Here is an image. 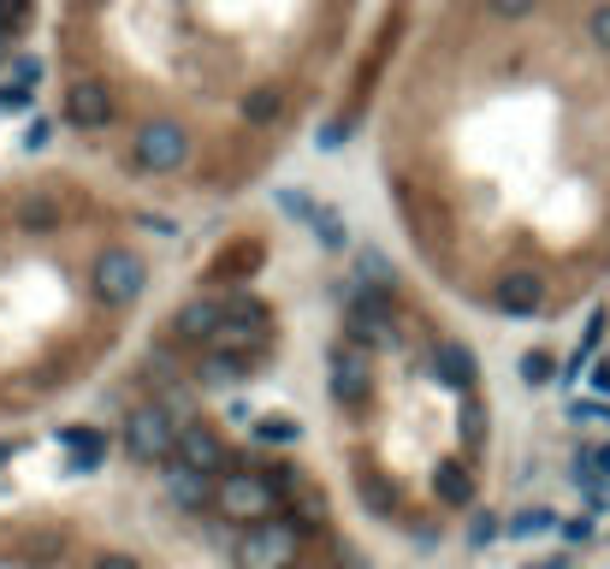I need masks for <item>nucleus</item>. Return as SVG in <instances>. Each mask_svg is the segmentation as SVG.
I'll return each mask as SVG.
<instances>
[{"instance_id": "f3484780", "label": "nucleus", "mask_w": 610, "mask_h": 569, "mask_svg": "<svg viewBox=\"0 0 610 569\" xmlns=\"http://www.w3.org/2000/svg\"><path fill=\"white\" fill-rule=\"evenodd\" d=\"M528 569H563V563H528Z\"/></svg>"}, {"instance_id": "f03ea898", "label": "nucleus", "mask_w": 610, "mask_h": 569, "mask_svg": "<svg viewBox=\"0 0 610 569\" xmlns=\"http://www.w3.org/2000/svg\"><path fill=\"white\" fill-rule=\"evenodd\" d=\"M356 0H60V119L149 184L232 190L350 54Z\"/></svg>"}, {"instance_id": "dca6fc26", "label": "nucleus", "mask_w": 610, "mask_h": 569, "mask_svg": "<svg viewBox=\"0 0 610 569\" xmlns=\"http://www.w3.org/2000/svg\"><path fill=\"white\" fill-rule=\"evenodd\" d=\"M592 386H599V392H610V362H599V368H592Z\"/></svg>"}, {"instance_id": "4468645a", "label": "nucleus", "mask_w": 610, "mask_h": 569, "mask_svg": "<svg viewBox=\"0 0 610 569\" xmlns=\"http://www.w3.org/2000/svg\"><path fill=\"white\" fill-rule=\"evenodd\" d=\"M551 522H557V516H551V510H521V516H516V528H510V534H546Z\"/></svg>"}, {"instance_id": "f8f14e48", "label": "nucleus", "mask_w": 610, "mask_h": 569, "mask_svg": "<svg viewBox=\"0 0 610 569\" xmlns=\"http://www.w3.org/2000/svg\"><path fill=\"white\" fill-rule=\"evenodd\" d=\"M161 480H166V492H172V498H179V505H184V510H202V505H214V492H207V487H202V475H196V469H190V463H179V457H172V463H166V475H161Z\"/></svg>"}, {"instance_id": "ddd939ff", "label": "nucleus", "mask_w": 610, "mask_h": 569, "mask_svg": "<svg viewBox=\"0 0 610 569\" xmlns=\"http://www.w3.org/2000/svg\"><path fill=\"white\" fill-rule=\"evenodd\" d=\"M521 374H528V386H546V379H551V356L528 350V356H521Z\"/></svg>"}, {"instance_id": "39448f33", "label": "nucleus", "mask_w": 610, "mask_h": 569, "mask_svg": "<svg viewBox=\"0 0 610 569\" xmlns=\"http://www.w3.org/2000/svg\"><path fill=\"white\" fill-rule=\"evenodd\" d=\"M237 563L243 569H296V528L291 522H255V528H243V540H237Z\"/></svg>"}, {"instance_id": "f257e3e1", "label": "nucleus", "mask_w": 610, "mask_h": 569, "mask_svg": "<svg viewBox=\"0 0 610 569\" xmlns=\"http://www.w3.org/2000/svg\"><path fill=\"white\" fill-rule=\"evenodd\" d=\"M604 0H439L386 108V184L421 244L610 196Z\"/></svg>"}, {"instance_id": "423d86ee", "label": "nucleus", "mask_w": 610, "mask_h": 569, "mask_svg": "<svg viewBox=\"0 0 610 569\" xmlns=\"http://www.w3.org/2000/svg\"><path fill=\"white\" fill-rule=\"evenodd\" d=\"M125 451L136 457V463H166L179 457V427L166 421V409H131V421H125Z\"/></svg>"}, {"instance_id": "7ed1b4c3", "label": "nucleus", "mask_w": 610, "mask_h": 569, "mask_svg": "<svg viewBox=\"0 0 610 569\" xmlns=\"http://www.w3.org/2000/svg\"><path fill=\"white\" fill-rule=\"evenodd\" d=\"M90 280H95V297L101 303L131 308L136 297H143V285H149V262H143V250H131V244H119V237H113V244L95 250Z\"/></svg>"}, {"instance_id": "1a4fd4ad", "label": "nucleus", "mask_w": 610, "mask_h": 569, "mask_svg": "<svg viewBox=\"0 0 610 569\" xmlns=\"http://www.w3.org/2000/svg\"><path fill=\"white\" fill-rule=\"evenodd\" d=\"M179 463H190L196 475L225 469V445L207 434V427H179Z\"/></svg>"}, {"instance_id": "2eb2a0df", "label": "nucleus", "mask_w": 610, "mask_h": 569, "mask_svg": "<svg viewBox=\"0 0 610 569\" xmlns=\"http://www.w3.org/2000/svg\"><path fill=\"white\" fill-rule=\"evenodd\" d=\"M563 534H569V540H592V516H569Z\"/></svg>"}, {"instance_id": "9b49d317", "label": "nucleus", "mask_w": 610, "mask_h": 569, "mask_svg": "<svg viewBox=\"0 0 610 569\" xmlns=\"http://www.w3.org/2000/svg\"><path fill=\"white\" fill-rule=\"evenodd\" d=\"M433 368H439L450 386H475L480 379V368H475V356H468V344H457V338H439V350H433Z\"/></svg>"}, {"instance_id": "0eeeda50", "label": "nucleus", "mask_w": 610, "mask_h": 569, "mask_svg": "<svg viewBox=\"0 0 610 569\" xmlns=\"http://www.w3.org/2000/svg\"><path fill=\"white\" fill-rule=\"evenodd\" d=\"M368 374H374L368 344L338 338V344H333V392H338V404H362V392H368Z\"/></svg>"}, {"instance_id": "6e6552de", "label": "nucleus", "mask_w": 610, "mask_h": 569, "mask_svg": "<svg viewBox=\"0 0 610 569\" xmlns=\"http://www.w3.org/2000/svg\"><path fill=\"white\" fill-rule=\"evenodd\" d=\"M225 315H232L225 303H214V297H190L179 315H172V338H214Z\"/></svg>"}, {"instance_id": "9d476101", "label": "nucleus", "mask_w": 610, "mask_h": 569, "mask_svg": "<svg viewBox=\"0 0 610 569\" xmlns=\"http://www.w3.org/2000/svg\"><path fill=\"white\" fill-rule=\"evenodd\" d=\"M255 362L250 356H232V350H202L196 356V379H207V386H237V379H250Z\"/></svg>"}, {"instance_id": "20e7f679", "label": "nucleus", "mask_w": 610, "mask_h": 569, "mask_svg": "<svg viewBox=\"0 0 610 569\" xmlns=\"http://www.w3.org/2000/svg\"><path fill=\"white\" fill-rule=\"evenodd\" d=\"M273 505H278V487H273V480H261V475H250V469L220 475V487H214V516H220V522H237V528L267 522Z\"/></svg>"}]
</instances>
